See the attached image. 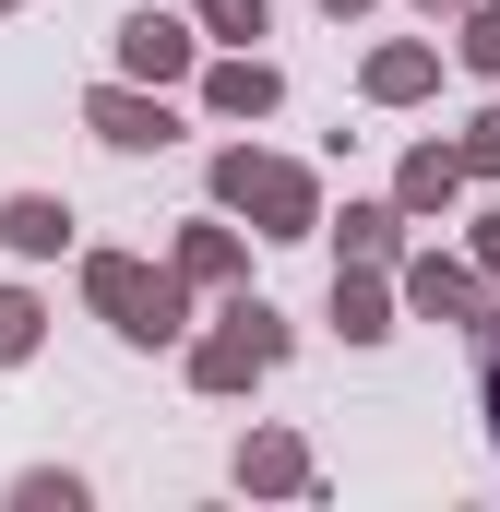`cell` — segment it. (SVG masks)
Returning <instances> with one entry per match:
<instances>
[{"instance_id":"6da1fadb","label":"cell","mask_w":500,"mask_h":512,"mask_svg":"<svg viewBox=\"0 0 500 512\" xmlns=\"http://www.w3.org/2000/svg\"><path fill=\"white\" fill-rule=\"evenodd\" d=\"M489 405H500V334H489Z\"/></svg>"}]
</instances>
